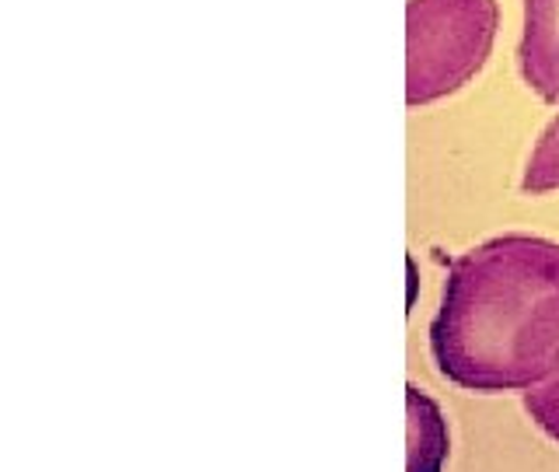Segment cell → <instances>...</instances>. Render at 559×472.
<instances>
[{"instance_id": "2", "label": "cell", "mask_w": 559, "mask_h": 472, "mask_svg": "<svg viewBox=\"0 0 559 472\" xmlns=\"http://www.w3.org/2000/svg\"><path fill=\"white\" fill-rule=\"evenodd\" d=\"M500 0H406V105L444 102L493 57Z\"/></svg>"}, {"instance_id": "1", "label": "cell", "mask_w": 559, "mask_h": 472, "mask_svg": "<svg viewBox=\"0 0 559 472\" xmlns=\"http://www.w3.org/2000/svg\"><path fill=\"white\" fill-rule=\"evenodd\" d=\"M437 371L465 392H528L559 375V241L497 235L451 262L430 322Z\"/></svg>"}, {"instance_id": "6", "label": "cell", "mask_w": 559, "mask_h": 472, "mask_svg": "<svg viewBox=\"0 0 559 472\" xmlns=\"http://www.w3.org/2000/svg\"><path fill=\"white\" fill-rule=\"evenodd\" d=\"M524 413L535 420V427L552 437L559 445V375H552L549 381L535 385V389L524 392Z\"/></svg>"}, {"instance_id": "4", "label": "cell", "mask_w": 559, "mask_h": 472, "mask_svg": "<svg viewBox=\"0 0 559 472\" xmlns=\"http://www.w3.org/2000/svg\"><path fill=\"white\" fill-rule=\"evenodd\" d=\"M406 413H409V472H441L451 455V434L441 406L424 389L409 385Z\"/></svg>"}, {"instance_id": "5", "label": "cell", "mask_w": 559, "mask_h": 472, "mask_svg": "<svg viewBox=\"0 0 559 472\" xmlns=\"http://www.w3.org/2000/svg\"><path fill=\"white\" fill-rule=\"evenodd\" d=\"M521 189L532 192V197H546V192L559 189V113L535 140L528 165H524L521 175Z\"/></svg>"}, {"instance_id": "3", "label": "cell", "mask_w": 559, "mask_h": 472, "mask_svg": "<svg viewBox=\"0 0 559 472\" xmlns=\"http://www.w3.org/2000/svg\"><path fill=\"white\" fill-rule=\"evenodd\" d=\"M518 70L538 102H559V0H524Z\"/></svg>"}]
</instances>
